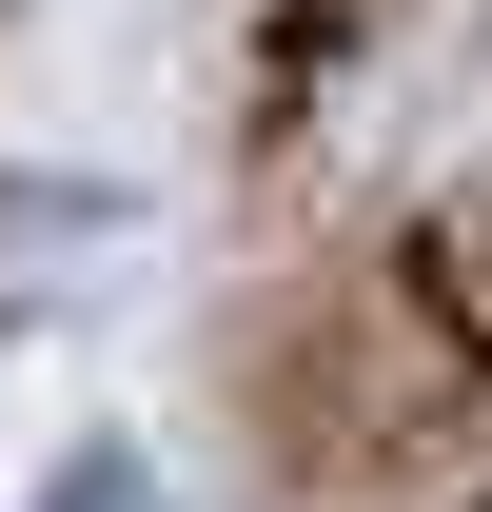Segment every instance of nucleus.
<instances>
[{
  "label": "nucleus",
  "instance_id": "nucleus-1",
  "mask_svg": "<svg viewBox=\"0 0 492 512\" xmlns=\"http://www.w3.org/2000/svg\"><path fill=\"white\" fill-rule=\"evenodd\" d=\"M40 512H158V473H138V453H79V473H60Z\"/></svg>",
  "mask_w": 492,
  "mask_h": 512
}]
</instances>
